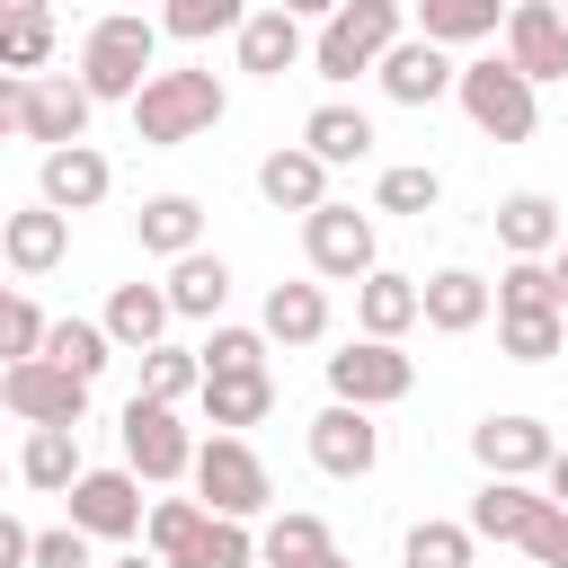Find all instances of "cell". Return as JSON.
Returning a JSON list of instances; mask_svg holds the SVG:
<instances>
[{"label":"cell","instance_id":"obj_1","mask_svg":"<svg viewBox=\"0 0 568 568\" xmlns=\"http://www.w3.org/2000/svg\"><path fill=\"white\" fill-rule=\"evenodd\" d=\"M151 53H160V27L142 18V9H115V18H98L89 36H80V80H89V98H142L160 71H151Z\"/></svg>","mask_w":568,"mask_h":568},{"label":"cell","instance_id":"obj_2","mask_svg":"<svg viewBox=\"0 0 568 568\" xmlns=\"http://www.w3.org/2000/svg\"><path fill=\"white\" fill-rule=\"evenodd\" d=\"M222 115H231V89H222L213 71H160V80L133 98V133H142V142H160V151H169V142L213 133Z\"/></svg>","mask_w":568,"mask_h":568},{"label":"cell","instance_id":"obj_3","mask_svg":"<svg viewBox=\"0 0 568 568\" xmlns=\"http://www.w3.org/2000/svg\"><path fill=\"white\" fill-rule=\"evenodd\" d=\"M89 80H0V124L9 133H27V142H44V151H71V142H89Z\"/></svg>","mask_w":568,"mask_h":568},{"label":"cell","instance_id":"obj_4","mask_svg":"<svg viewBox=\"0 0 568 568\" xmlns=\"http://www.w3.org/2000/svg\"><path fill=\"white\" fill-rule=\"evenodd\" d=\"M408 36V9L399 0H346L320 36H311V71L320 80H355V71H382V53Z\"/></svg>","mask_w":568,"mask_h":568},{"label":"cell","instance_id":"obj_5","mask_svg":"<svg viewBox=\"0 0 568 568\" xmlns=\"http://www.w3.org/2000/svg\"><path fill=\"white\" fill-rule=\"evenodd\" d=\"M462 115L488 133V142H532V124H541V98H532V80L506 62V53H479V62H462Z\"/></svg>","mask_w":568,"mask_h":568},{"label":"cell","instance_id":"obj_6","mask_svg":"<svg viewBox=\"0 0 568 568\" xmlns=\"http://www.w3.org/2000/svg\"><path fill=\"white\" fill-rule=\"evenodd\" d=\"M195 435L178 426V408H160V399H124V470H142L151 488H169V479H195Z\"/></svg>","mask_w":568,"mask_h":568},{"label":"cell","instance_id":"obj_7","mask_svg":"<svg viewBox=\"0 0 568 568\" xmlns=\"http://www.w3.org/2000/svg\"><path fill=\"white\" fill-rule=\"evenodd\" d=\"M195 497L213 506V515H266V497H275V479H266V462H257V444L248 435H213L204 453H195Z\"/></svg>","mask_w":568,"mask_h":568},{"label":"cell","instance_id":"obj_8","mask_svg":"<svg viewBox=\"0 0 568 568\" xmlns=\"http://www.w3.org/2000/svg\"><path fill=\"white\" fill-rule=\"evenodd\" d=\"M408 390H417V364L390 337H355V346L328 355V399H346V408H390Z\"/></svg>","mask_w":568,"mask_h":568},{"label":"cell","instance_id":"obj_9","mask_svg":"<svg viewBox=\"0 0 568 568\" xmlns=\"http://www.w3.org/2000/svg\"><path fill=\"white\" fill-rule=\"evenodd\" d=\"M302 257H311V275L320 284H364L382 257H373V213H355V204H320L311 222H302Z\"/></svg>","mask_w":568,"mask_h":568},{"label":"cell","instance_id":"obj_10","mask_svg":"<svg viewBox=\"0 0 568 568\" xmlns=\"http://www.w3.org/2000/svg\"><path fill=\"white\" fill-rule=\"evenodd\" d=\"M0 399H9V417H27V426H80V417H89V382L62 373L53 355L9 364V373H0Z\"/></svg>","mask_w":568,"mask_h":568},{"label":"cell","instance_id":"obj_11","mask_svg":"<svg viewBox=\"0 0 568 568\" xmlns=\"http://www.w3.org/2000/svg\"><path fill=\"white\" fill-rule=\"evenodd\" d=\"M470 453H479V470H488V479H541V470L559 462L550 426H541V417H524V408L479 417V426H470Z\"/></svg>","mask_w":568,"mask_h":568},{"label":"cell","instance_id":"obj_12","mask_svg":"<svg viewBox=\"0 0 568 568\" xmlns=\"http://www.w3.org/2000/svg\"><path fill=\"white\" fill-rule=\"evenodd\" d=\"M71 524H80L89 541H133V532L151 524V506H142V470H80V488H71Z\"/></svg>","mask_w":568,"mask_h":568},{"label":"cell","instance_id":"obj_13","mask_svg":"<svg viewBox=\"0 0 568 568\" xmlns=\"http://www.w3.org/2000/svg\"><path fill=\"white\" fill-rule=\"evenodd\" d=\"M506 62L541 89V80H568V18L559 0H515L506 9Z\"/></svg>","mask_w":568,"mask_h":568},{"label":"cell","instance_id":"obj_14","mask_svg":"<svg viewBox=\"0 0 568 568\" xmlns=\"http://www.w3.org/2000/svg\"><path fill=\"white\" fill-rule=\"evenodd\" d=\"M373 80H382V98H390V106H435V98H453V89H462L453 53H444V44H426V36H399V44L382 53V71H373Z\"/></svg>","mask_w":568,"mask_h":568},{"label":"cell","instance_id":"obj_15","mask_svg":"<svg viewBox=\"0 0 568 568\" xmlns=\"http://www.w3.org/2000/svg\"><path fill=\"white\" fill-rule=\"evenodd\" d=\"M311 462H320L328 479H364V470L382 462V426H373V408L328 399V408L311 417Z\"/></svg>","mask_w":568,"mask_h":568},{"label":"cell","instance_id":"obj_16","mask_svg":"<svg viewBox=\"0 0 568 568\" xmlns=\"http://www.w3.org/2000/svg\"><path fill=\"white\" fill-rule=\"evenodd\" d=\"M106 186H115V169H106V151H89V142L36 160V204H53V213H98Z\"/></svg>","mask_w":568,"mask_h":568},{"label":"cell","instance_id":"obj_17","mask_svg":"<svg viewBox=\"0 0 568 568\" xmlns=\"http://www.w3.org/2000/svg\"><path fill=\"white\" fill-rule=\"evenodd\" d=\"M541 515H550V488H532V479H479V497H470L462 524H470L479 541H515V550H524V532H532Z\"/></svg>","mask_w":568,"mask_h":568},{"label":"cell","instance_id":"obj_18","mask_svg":"<svg viewBox=\"0 0 568 568\" xmlns=\"http://www.w3.org/2000/svg\"><path fill=\"white\" fill-rule=\"evenodd\" d=\"M257 195H266L275 213H302V222H311V213L328 204V160H320V151H302V142L266 151V160H257Z\"/></svg>","mask_w":568,"mask_h":568},{"label":"cell","instance_id":"obj_19","mask_svg":"<svg viewBox=\"0 0 568 568\" xmlns=\"http://www.w3.org/2000/svg\"><path fill=\"white\" fill-rule=\"evenodd\" d=\"M417 320H426V284H417V275L373 266V275L355 284V328H364V337H390V346H399Z\"/></svg>","mask_w":568,"mask_h":568},{"label":"cell","instance_id":"obj_20","mask_svg":"<svg viewBox=\"0 0 568 568\" xmlns=\"http://www.w3.org/2000/svg\"><path fill=\"white\" fill-rule=\"evenodd\" d=\"M497 240H506V257H559V248H568V213H559L541 186H515V195L497 204Z\"/></svg>","mask_w":568,"mask_h":568},{"label":"cell","instance_id":"obj_21","mask_svg":"<svg viewBox=\"0 0 568 568\" xmlns=\"http://www.w3.org/2000/svg\"><path fill=\"white\" fill-rule=\"evenodd\" d=\"M488 311H497V284L488 275H470V266H435L426 275V328L435 337H470Z\"/></svg>","mask_w":568,"mask_h":568},{"label":"cell","instance_id":"obj_22","mask_svg":"<svg viewBox=\"0 0 568 568\" xmlns=\"http://www.w3.org/2000/svg\"><path fill=\"white\" fill-rule=\"evenodd\" d=\"M98 320H106V337H115L124 355H151V346H169V320H178V311H169V284H115Z\"/></svg>","mask_w":568,"mask_h":568},{"label":"cell","instance_id":"obj_23","mask_svg":"<svg viewBox=\"0 0 568 568\" xmlns=\"http://www.w3.org/2000/svg\"><path fill=\"white\" fill-rule=\"evenodd\" d=\"M62 248H71V213H53V204H27V213L0 222V257H9L18 275H53Z\"/></svg>","mask_w":568,"mask_h":568},{"label":"cell","instance_id":"obj_24","mask_svg":"<svg viewBox=\"0 0 568 568\" xmlns=\"http://www.w3.org/2000/svg\"><path fill=\"white\" fill-rule=\"evenodd\" d=\"M302 53H311V44H302V18H293L284 0H266V9L240 27V71H257V80H284Z\"/></svg>","mask_w":568,"mask_h":568},{"label":"cell","instance_id":"obj_25","mask_svg":"<svg viewBox=\"0 0 568 568\" xmlns=\"http://www.w3.org/2000/svg\"><path fill=\"white\" fill-rule=\"evenodd\" d=\"M133 240H142V257H195L204 248V204L195 195H151L142 213H133Z\"/></svg>","mask_w":568,"mask_h":568},{"label":"cell","instance_id":"obj_26","mask_svg":"<svg viewBox=\"0 0 568 568\" xmlns=\"http://www.w3.org/2000/svg\"><path fill=\"white\" fill-rule=\"evenodd\" d=\"M18 479L44 488V497H71V488H80V426H27Z\"/></svg>","mask_w":568,"mask_h":568},{"label":"cell","instance_id":"obj_27","mask_svg":"<svg viewBox=\"0 0 568 568\" xmlns=\"http://www.w3.org/2000/svg\"><path fill=\"white\" fill-rule=\"evenodd\" d=\"M506 9L515 0H417V36L426 44H488V36H506Z\"/></svg>","mask_w":568,"mask_h":568},{"label":"cell","instance_id":"obj_28","mask_svg":"<svg viewBox=\"0 0 568 568\" xmlns=\"http://www.w3.org/2000/svg\"><path fill=\"white\" fill-rule=\"evenodd\" d=\"M257 328L275 346H320L328 337V284H275L266 311H257Z\"/></svg>","mask_w":568,"mask_h":568},{"label":"cell","instance_id":"obj_29","mask_svg":"<svg viewBox=\"0 0 568 568\" xmlns=\"http://www.w3.org/2000/svg\"><path fill=\"white\" fill-rule=\"evenodd\" d=\"M320 559H337V532H328L320 515H302V506H284V515L257 532V568H320Z\"/></svg>","mask_w":568,"mask_h":568},{"label":"cell","instance_id":"obj_30","mask_svg":"<svg viewBox=\"0 0 568 568\" xmlns=\"http://www.w3.org/2000/svg\"><path fill=\"white\" fill-rule=\"evenodd\" d=\"M302 151H320L328 169H355V160L373 151V115L328 98V106H311V115H302Z\"/></svg>","mask_w":568,"mask_h":568},{"label":"cell","instance_id":"obj_31","mask_svg":"<svg viewBox=\"0 0 568 568\" xmlns=\"http://www.w3.org/2000/svg\"><path fill=\"white\" fill-rule=\"evenodd\" d=\"M222 302H231V266L213 248H195V257L169 266V311L178 320H222Z\"/></svg>","mask_w":568,"mask_h":568},{"label":"cell","instance_id":"obj_32","mask_svg":"<svg viewBox=\"0 0 568 568\" xmlns=\"http://www.w3.org/2000/svg\"><path fill=\"white\" fill-rule=\"evenodd\" d=\"M204 524H213V506H204V497H160V506H151V524H142V550H151V559H169V568H186V559H195V541H204Z\"/></svg>","mask_w":568,"mask_h":568},{"label":"cell","instance_id":"obj_33","mask_svg":"<svg viewBox=\"0 0 568 568\" xmlns=\"http://www.w3.org/2000/svg\"><path fill=\"white\" fill-rule=\"evenodd\" d=\"M266 408H275V373H213V382H204V417H213L222 435L257 426Z\"/></svg>","mask_w":568,"mask_h":568},{"label":"cell","instance_id":"obj_34","mask_svg":"<svg viewBox=\"0 0 568 568\" xmlns=\"http://www.w3.org/2000/svg\"><path fill=\"white\" fill-rule=\"evenodd\" d=\"M497 355H506V364H550V355H568V311H497Z\"/></svg>","mask_w":568,"mask_h":568},{"label":"cell","instance_id":"obj_35","mask_svg":"<svg viewBox=\"0 0 568 568\" xmlns=\"http://www.w3.org/2000/svg\"><path fill=\"white\" fill-rule=\"evenodd\" d=\"M257 9L248 0H160V36H178V44H204V36H240Z\"/></svg>","mask_w":568,"mask_h":568},{"label":"cell","instance_id":"obj_36","mask_svg":"<svg viewBox=\"0 0 568 568\" xmlns=\"http://www.w3.org/2000/svg\"><path fill=\"white\" fill-rule=\"evenodd\" d=\"M470 550H479V532H470V524H444V515H426V524H408V541H399V568H470Z\"/></svg>","mask_w":568,"mask_h":568},{"label":"cell","instance_id":"obj_37","mask_svg":"<svg viewBox=\"0 0 568 568\" xmlns=\"http://www.w3.org/2000/svg\"><path fill=\"white\" fill-rule=\"evenodd\" d=\"M44 355H53L62 373H80V382H98V373H106V355H115V337H106V320H53V337H44Z\"/></svg>","mask_w":568,"mask_h":568},{"label":"cell","instance_id":"obj_38","mask_svg":"<svg viewBox=\"0 0 568 568\" xmlns=\"http://www.w3.org/2000/svg\"><path fill=\"white\" fill-rule=\"evenodd\" d=\"M373 204H382V213H408V222H426V213L444 204V178H435L426 160H399V169H382Z\"/></svg>","mask_w":568,"mask_h":568},{"label":"cell","instance_id":"obj_39","mask_svg":"<svg viewBox=\"0 0 568 568\" xmlns=\"http://www.w3.org/2000/svg\"><path fill=\"white\" fill-rule=\"evenodd\" d=\"M186 390H204V355H195V346H151V355H142V399L178 408Z\"/></svg>","mask_w":568,"mask_h":568},{"label":"cell","instance_id":"obj_40","mask_svg":"<svg viewBox=\"0 0 568 568\" xmlns=\"http://www.w3.org/2000/svg\"><path fill=\"white\" fill-rule=\"evenodd\" d=\"M266 346H275L266 328H231V320H213V337H204L195 355H204V382H213V373H266Z\"/></svg>","mask_w":568,"mask_h":568},{"label":"cell","instance_id":"obj_41","mask_svg":"<svg viewBox=\"0 0 568 568\" xmlns=\"http://www.w3.org/2000/svg\"><path fill=\"white\" fill-rule=\"evenodd\" d=\"M44 62H53V9H44V18H9V27H0V71L36 80Z\"/></svg>","mask_w":568,"mask_h":568},{"label":"cell","instance_id":"obj_42","mask_svg":"<svg viewBox=\"0 0 568 568\" xmlns=\"http://www.w3.org/2000/svg\"><path fill=\"white\" fill-rule=\"evenodd\" d=\"M497 311H559L550 257H506V275H497Z\"/></svg>","mask_w":568,"mask_h":568},{"label":"cell","instance_id":"obj_43","mask_svg":"<svg viewBox=\"0 0 568 568\" xmlns=\"http://www.w3.org/2000/svg\"><path fill=\"white\" fill-rule=\"evenodd\" d=\"M44 337H53V320L36 311V293H9V302H0V355H9V364H36Z\"/></svg>","mask_w":568,"mask_h":568},{"label":"cell","instance_id":"obj_44","mask_svg":"<svg viewBox=\"0 0 568 568\" xmlns=\"http://www.w3.org/2000/svg\"><path fill=\"white\" fill-rule=\"evenodd\" d=\"M186 568H257V532L240 524V515H213L204 524V541H195V559Z\"/></svg>","mask_w":568,"mask_h":568},{"label":"cell","instance_id":"obj_45","mask_svg":"<svg viewBox=\"0 0 568 568\" xmlns=\"http://www.w3.org/2000/svg\"><path fill=\"white\" fill-rule=\"evenodd\" d=\"M36 568H89V532H80V524L36 532Z\"/></svg>","mask_w":568,"mask_h":568},{"label":"cell","instance_id":"obj_46","mask_svg":"<svg viewBox=\"0 0 568 568\" xmlns=\"http://www.w3.org/2000/svg\"><path fill=\"white\" fill-rule=\"evenodd\" d=\"M524 550H532V568H568V506H550V515L524 532Z\"/></svg>","mask_w":568,"mask_h":568},{"label":"cell","instance_id":"obj_47","mask_svg":"<svg viewBox=\"0 0 568 568\" xmlns=\"http://www.w3.org/2000/svg\"><path fill=\"white\" fill-rule=\"evenodd\" d=\"M0 568H36V532L18 515H0Z\"/></svg>","mask_w":568,"mask_h":568},{"label":"cell","instance_id":"obj_48","mask_svg":"<svg viewBox=\"0 0 568 568\" xmlns=\"http://www.w3.org/2000/svg\"><path fill=\"white\" fill-rule=\"evenodd\" d=\"M541 488H550V506H568V444H559V462L541 470Z\"/></svg>","mask_w":568,"mask_h":568},{"label":"cell","instance_id":"obj_49","mask_svg":"<svg viewBox=\"0 0 568 568\" xmlns=\"http://www.w3.org/2000/svg\"><path fill=\"white\" fill-rule=\"evenodd\" d=\"M284 9H293V18H320V27H328V18L346 9V0H284Z\"/></svg>","mask_w":568,"mask_h":568},{"label":"cell","instance_id":"obj_50","mask_svg":"<svg viewBox=\"0 0 568 568\" xmlns=\"http://www.w3.org/2000/svg\"><path fill=\"white\" fill-rule=\"evenodd\" d=\"M106 568H169V559H151V550H124V559H106Z\"/></svg>","mask_w":568,"mask_h":568},{"label":"cell","instance_id":"obj_51","mask_svg":"<svg viewBox=\"0 0 568 568\" xmlns=\"http://www.w3.org/2000/svg\"><path fill=\"white\" fill-rule=\"evenodd\" d=\"M550 284H559V311H568V248L550 257Z\"/></svg>","mask_w":568,"mask_h":568},{"label":"cell","instance_id":"obj_52","mask_svg":"<svg viewBox=\"0 0 568 568\" xmlns=\"http://www.w3.org/2000/svg\"><path fill=\"white\" fill-rule=\"evenodd\" d=\"M0 9H9V18H44V0H0Z\"/></svg>","mask_w":568,"mask_h":568},{"label":"cell","instance_id":"obj_53","mask_svg":"<svg viewBox=\"0 0 568 568\" xmlns=\"http://www.w3.org/2000/svg\"><path fill=\"white\" fill-rule=\"evenodd\" d=\"M320 568H355V559H346V550H337V559H320Z\"/></svg>","mask_w":568,"mask_h":568},{"label":"cell","instance_id":"obj_54","mask_svg":"<svg viewBox=\"0 0 568 568\" xmlns=\"http://www.w3.org/2000/svg\"><path fill=\"white\" fill-rule=\"evenodd\" d=\"M559 18H568V0H559Z\"/></svg>","mask_w":568,"mask_h":568}]
</instances>
